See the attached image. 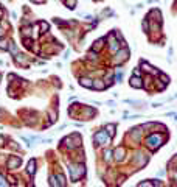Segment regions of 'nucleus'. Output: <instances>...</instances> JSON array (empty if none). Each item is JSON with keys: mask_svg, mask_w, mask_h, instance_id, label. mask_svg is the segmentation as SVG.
I'll use <instances>...</instances> for the list:
<instances>
[{"mask_svg": "<svg viewBox=\"0 0 177 187\" xmlns=\"http://www.w3.org/2000/svg\"><path fill=\"white\" fill-rule=\"evenodd\" d=\"M69 172H70V178L73 181H78L82 175L86 173V167L84 164H70L69 165Z\"/></svg>", "mask_w": 177, "mask_h": 187, "instance_id": "f257e3e1", "label": "nucleus"}, {"mask_svg": "<svg viewBox=\"0 0 177 187\" xmlns=\"http://www.w3.org/2000/svg\"><path fill=\"white\" fill-rule=\"evenodd\" d=\"M64 144L67 145L70 150H73V148H78V147L82 144V139H81V136H79L78 133H73L71 136L65 137V139H64Z\"/></svg>", "mask_w": 177, "mask_h": 187, "instance_id": "f03ea898", "label": "nucleus"}, {"mask_svg": "<svg viewBox=\"0 0 177 187\" xmlns=\"http://www.w3.org/2000/svg\"><path fill=\"white\" fill-rule=\"evenodd\" d=\"M163 140H165V136H162V134H151L146 139V145L151 148V150H156V148H158L160 145H162Z\"/></svg>", "mask_w": 177, "mask_h": 187, "instance_id": "7ed1b4c3", "label": "nucleus"}, {"mask_svg": "<svg viewBox=\"0 0 177 187\" xmlns=\"http://www.w3.org/2000/svg\"><path fill=\"white\" fill-rule=\"evenodd\" d=\"M93 140H95L98 145H106V144L110 142V137L107 136L106 131H99V133H96L95 136H93Z\"/></svg>", "mask_w": 177, "mask_h": 187, "instance_id": "20e7f679", "label": "nucleus"}, {"mask_svg": "<svg viewBox=\"0 0 177 187\" xmlns=\"http://www.w3.org/2000/svg\"><path fill=\"white\" fill-rule=\"evenodd\" d=\"M128 58H129V50L128 48H121L117 53V56H115V63H124Z\"/></svg>", "mask_w": 177, "mask_h": 187, "instance_id": "39448f33", "label": "nucleus"}, {"mask_svg": "<svg viewBox=\"0 0 177 187\" xmlns=\"http://www.w3.org/2000/svg\"><path fill=\"white\" fill-rule=\"evenodd\" d=\"M20 164H22V159L17 158V156H11L8 159V168L9 170H16V168L20 165Z\"/></svg>", "mask_w": 177, "mask_h": 187, "instance_id": "423d86ee", "label": "nucleus"}, {"mask_svg": "<svg viewBox=\"0 0 177 187\" xmlns=\"http://www.w3.org/2000/svg\"><path fill=\"white\" fill-rule=\"evenodd\" d=\"M131 86L132 87H137V89H141V87H143V83H141V78H140V76H132V78H131Z\"/></svg>", "mask_w": 177, "mask_h": 187, "instance_id": "0eeeda50", "label": "nucleus"}, {"mask_svg": "<svg viewBox=\"0 0 177 187\" xmlns=\"http://www.w3.org/2000/svg\"><path fill=\"white\" fill-rule=\"evenodd\" d=\"M141 69L145 70V72H148V73H152V75H160V72H158V70H154V69L151 67V65H149L148 63H145V61L141 63Z\"/></svg>", "mask_w": 177, "mask_h": 187, "instance_id": "6e6552de", "label": "nucleus"}, {"mask_svg": "<svg viewBox=\"0 0 177 187\" xmlns=\"http://www.w3.org/2000/svg\"><path fill=\"white\" fill-rule=\"evenodd\" d=\"M109 41H110V50L115 52V50H118V47H120V44L115 41V35H109Z\"/></svg>", "mask_w": 177, "mask_h": 187, "instance_id": "1a4fd4ad", "label": "nucleus"}, {"mask_svg": "<svg viewBox=\"0 0 177 187\" xmlns=\"http://www.w3.org/2000/svg\"><path fill=\"white\" fill-rule=\"evenodd\" d=\"M113 156H115V159H117V161H123V158H124V148H123V147L117 148V150L113 151Z\"/></svg>", "mask_w": 177, "mask_h": 187, "instance_id": "9d476101", "label": "nucleus"}, {"mask_svg": "<svg viewBox=\"0 0 177 187\" xmlns=\"http://www.w3.org/2000/svg\"><path fill=\"white\" fill-rule=\"evenodd\" d=\"M16 61L17 64H22V65H28V59H26L24 55H16Z\"/></svg>", "mask_w": 177, "mask_h": 187, "instance_id": "9b49d317", "label": "nucleus"}, {"mask_svg": "<svg viewBox=\"0 0 177 187\" xmlns=\"http://www.w3.org/2000/svg\"><path fill=\"white\" fill-rule=\"evenodd\" d=\"M26 172H28L30 175H33L36 172V161H34V159H31V161L28 162V168H26Z\"/></svg>", "mask_w": 177, "mask_h": 187, "instance_id": "f8f14e48", "label": "nucleus"}, {"mask_svg": "<svg viewBox=\"0 0 177 187\" xmlns=\"http://www.w3.org/2000/svg\"><path fill=\"white\" fill-rule=\"evenodd\" d=\"M93 87L95 89H98V91H103L104 87H106V81H101V80H96L95 83H93Z\"/></svg>", "mask_w": 177, "mask_h": 187, "instance_id": "ddd939ff", "label": "nucleus"}, {"mask_svg": "<svg viewBox=\"0 0 177 187\" xmlns=\"http://www.w3.org/2000/svg\"><path fill=\"white\" fill-rule=\"evenodd\" d=\"M79 84L84 86V87H93L92 80H88V78H81V80H79Z\"/></svg>", "mask_w": 177, "mask_h": 187, "instance_id": "4468645a", "label": "nucleus"}, {"mask_svg": "<svg viewBox=\"0 0 177 187\" xmlns=\"http://www.w3.org/2000/svg\"><path fill=\"white\" fill-rule=\"evenodd\" d=\"M132 139L134 140H138L140 139V136H141V128H135V129H132Z\"/></svg>", "mask_w": 177, "mask_h": 187, "instance_id": "2eb2a0df", "label": "nucleus"}, {"mask_svg": "<svg viewBox=\"0 0 177 187\" xmlns=\"http://www.w3.org/2000/svg\"><path fill=\"white\" fill-rule=\"evenodd\" d=\"M146 156H143V155H137V158H135V162L138 164V165H143V164H146Z\"/></svg>", "mask_w": 177, "mask_h": 187, "instance_id": "dca6fc26", "label": "nucleus"}, {"mask_svg": "<svg viewBox=\"0 0 177 187\" xmlns=\"http://www.w3.org/2000/svg\"><path fill=\"white\" fill-rule=\"evenodd\" d=\"M103 45H104V39H98L96 42H95V45H93V50L95 52H99L103 48Z\"/></svg>", "mask_w": 177, "mask_h": 187, "instance_id": "f3484780", "label": "nucleus"}, {"mask_svg": "<svg viewBox=\"0 0 177 187\" xmlns=\"http://www.w3.org/2000/svg\"><path fill=\"white\" fill-rule=\"evenodd\" d=\"M54 178L58 179V186H62V187L65 186V178H64V175H61V173H59L58 176H54Z\"/></svg>", "mask_w": 177, "mask_h": 187, "instance_id": "a211bd4d", "label": "nucleus"}, {"mask_svg": "<svg viewBox=\"0 0 177 187\" xmlns=\"http://www.w3.org/2000/svg\"><path fill=\"white\" fill-rule=\"evenodd\" d=\"M39 27H41V33H47L48 31V24L47 22H39Z\"/></svg>", "mask_w": 177, "mask_h": 187, "instance_id": "6ab92c4d", "label": "nucleus"}, {"mask_svg": "<svg viewBox=\"0 0 177 187\" xmlns=\"http://www.w3.org/2000/svg\"><path fill=\"white\" fill-rule=\"evenodd\" d=\"M65 5H67V8L73 9L75 5H76V0H65Z\"/></svg>", "mask_w": 177, "mask_h": 187, "instance_id": "aec40b11", "label": "nucleus"}, {"mask_svg": "<svg viewBox=\"0 0 177 187\" xmlns=\"http://www.w3.org/2000/svg\"><path fill=\"white\" fill-rule=\"evenodd\" d=\"M149 16H154V17H157V20L160 22L162 19H160V11H157V9H152L151 13H149Z\"/></svg>", "mask_w": 177, "mask_h": 187, "instance_id": "412c9836", "label": "nucleus"}, {"mask_svg": "<svg viewBox=\"0 0 177 187\" xmlns=\"http://www.w3.org/2000/svg\"><path fill=\"white\" fill-rule=\"evenodd\" d=\"M121 78H123V72H121L120 69H117V73H115V81H121Z\"/></svg>", "mask_w": 177, "mask_h": 187, "instance_id": "4be33fe9", "label": "nucleus"}, {"mask_svg": "<svg viewBox=\"0 0 177 187\" xmlns=\"http://www.w3.org/2000/svg\"><path fill=\"white\" fill-rule=\"evenodd\" d=\"M9 50H11V53H13V55H17V47H16V44L9 42Z\"/></svg>", "mask_w": 177, "mask_h": 187, "instance_id": "5701e85b", "label": "nucleus"}, {"mask_svg": "<svg viewBox=\"0 0 177 187\" xmlns=\"http://www.w3.org/2000/svg\"><path fill=\"white\" fill-rule=\"evenodd\" d=\"M160 80H162V83H163V84H168V83H169V78H168V76L165 75V73H160Z\"/></svg>", "mask_w": 177, "mask_h": 187, "instance_id": "b1692460", "label": "nucleus"}, {"mask_svg": "<svg viewBox=\"0 0 177 187\" xmlns=\"http://www.w3.org/2000/svg\"><path fill=\"white\" fill-rule=\"evenodd\" d=\"M104 159H106V161H110V159H112V151H110V150L104 151Z\"/></svg>", "mask_w": 177, "mask_h": 187, "instance_id": "393cba45", "label": "nucleus"}, {"mask_svg": "<svg viewBox=\"0 0 177 187\" xmlns=\"http://www.w3.org/2000/svg\"><path fill=\"white\" fill-rule=\"evenodd\" d=\"M0 48H2V50H6V48H8V41L0 39Z\"/></svg>", "mask_w": 177, "mask_h": 187, "instance_id": "a878e982", "label": "nucleus"}, {"mask_svg": "<svg viewBox=\"0 0 177 187\" xmlns=\"http://www.w3.org/2000/svg\"><path fill=\"white\" fill-rule=\"evenodd\" d=\"M141 27H143V31H146V33L149 31V22H148V19L143 20V25Z\"/></svg>", "mask_w": 177, "mask_h": 187, "instance_id": "bb28decb", "label": "nucleus"}, {"mask_svg": "<svg viewBox=\"0 0 177 187\" xmlns=\"http://www.w3.org/2000/svg\"><path fill=\"white\" fill-rule=\"evenodd\" d=\"M56 117H58V115H56V112H54V111H50V122H56Z\"/></svg>", "mask_w": 177, "mask_h": 187, "instance_id": "cd10ccee", "label": "nucleus"}, {"mask_svg": "<svg viewBox=\"0 0 177 187\" xmlns=\"http://www.w3.org/2000/svg\"><path fill=\"white\" fill-rule=\"evenodd\" d=\"M107 129H109V134H110V137H112V136L115 134V125H107Z\"/></svg>", "mask_w": 177, "mask_h": 187, "instance_id": "c85d7f7f", "label": "nucleus"}, {"mask_svg": "<svg viewBox=\"0 0 177 187\" xmlns=\"http://www.w3.org/2000/svg\"><path fill=\"white\" fill-rule=\"evenodd\" d=\"M138 186H140V187H143V186H152V184H151V183H140Z\"/></svg>", "mask_w": 177, "mask_h": 187, "instance_id": "c756f323", "label": "nucleus"}, {"mask_svg": "<svg viewBox=\"0 0 177 187\" xmlns=\"http://www.w3.org/2000/svg\"><path fill=\"white\" fill-rule=\"evenodd\" d=\"M0 186H8V184H6V183H5V181H3L2 178H0Z\"/></svg>", "mask_w": 177, "mask_h": 187, "instance_id": "7c9ffc66", "label": "nucleus"}, {"mask_svg": "<svg viewBox=\"0 0 177 187\" xmlns=\"http://www.w3.org/2000/svg\"><path fill=\"white\" fill-rule=\"evenodd\" d=\"M33 2H34V3H44L45 0H33Z\"/></svg>", "mask_w": 177, "mask_h": 187, "instance_id": "2f4dec72", "label": "nucleus"}, {"mask_svg": "<svg viewBox=\"0 0 177 187\" xmlns=\"http://www.w3.org/2000/svg\"><path fill=\"white\" fill-rule=\"evenodd\" d=\"M3 140H5V139H3V137H2V136H0V147H2V145H3Z\"/></svg>", "mask_w": 177, "mask_h": 187, "instance_id": "473e14b6", "label": "nucleus"}, {"mask_svg": "<svg viewBox=\"0 0 177 187\" xmlns=\"http://www.w3.org/2000/svg\"><path fill=\"white\" fill-rule=\"evenodd\" d=\"M173 176H174V179L177 181V172H174V175H173Z\"/></svg>", "mask_w": 177, "mask_h": 187, "instance_id": "72a5a7b5", "label": "nucleus"}, {"mask_svg": "<svg viewBox=\"0 0 177 187\" xmlns=\"http://www.w3.org/2000/svg\"><path fill=\"white\" fill-rule=\"evenodd\" d=\"M2 35H3V30H2V28H0V36H2Z\"/></svg>", "mask_w": 177, "mask_h": 187, "instance_id": "f704fd0d", "label": "nucleus"}, {"mask_svg": "<svg viewBox=\"0 0 177 187\" xmlns=\"http://www.w3.org/2000/svg\"><path fill=\"white\" fill-rule=\"evenodd\" d=\"M0 117H2V111H0Z\"/></svg>", "mask_w": 177, "mask_h": 187, "instance_id": "c9c22d12", "label": "nucleus"}, {"mask_svg": "<svg viewBox=\"0 0 177 187\" xmlns=\"http://www.w3.org/2000/svg\"><path fill=\"white\" fill-rule=\"evenodd\" d=\"M0 80H2V76H0Z\"/></svg>", "mask_w": 177, "mask_h": 187, "instance_id": "e433bc0d", "label": "nucleus"}]
</instances>
